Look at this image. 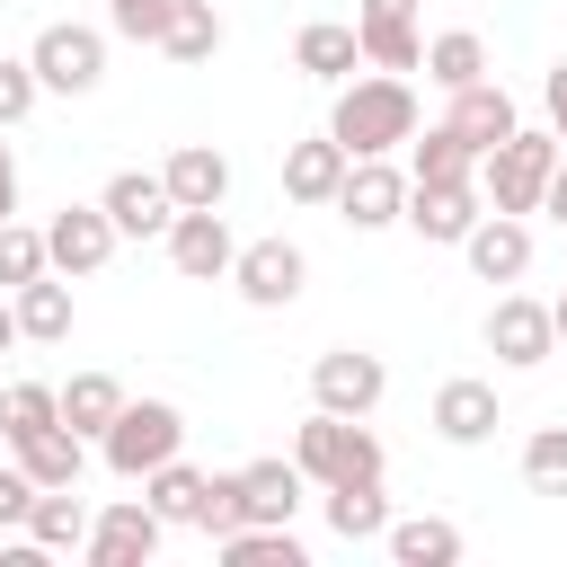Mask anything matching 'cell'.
<instances>
[{"label":"cell","mask_w":567,"mask_h":567,"mask_svg":"<svg viewBox=\"0 0 567 567\" xmlns=\"http://www.w3.org/2000/svg\"><path fill=\"white\" fill-rule=\"evenodd\" d=\"M89 496L80 487H35V514H27V532L18 540H35L44 558H62V549H89Z\"/></svg>","instance_id":"cell-23"},{"label":"cell","mask_w":567,"mask_h":567,"mask_svg":"<svg viewBox=\"0 0 567 567\" xmlns=\"http://www.w3.org/2000/svg\"><path fill=\"white\" fill-rule=\"evenodd\" d=\"M97 204H106V221H115L124 239H168V221H177V195H168L159 168H115Z\"/></svg>","instance_id":"cell-11"},{"label":"cell","mask_w":567,"mask_h":567,"mask_svg":"<svg viewBox=\"0 0 567 567\" xmlns=\"http://www.w3.org/2000/svg\"><path fill=\"white\" fill-rule=\"evenodd\" d=\"M186 452V416H177V399H124V416L97 434V461L115 470V478H151L159 461H177Z\"/></svg>","instance_id":"cell-4"},{"label":"cell","mask_w":567,"mask_h":567,"mask_svg":"<svg viewBox=\"0 0 567 567\" xmlns=\"http://www.w3.org/2000/svg\"><path fill=\"white\" fill-rule=\"evenodd\" d=\"M523 487L532 496H567V425H540L523 443Z\"/></svg>","instance_id":"cell-36"},{"label":"cell","mask_w":567,"mask_h":567,"mask_svg":"<svg viewBox=\"0 0 567 567\" xmlns=\"http://www.w3.org/2000/svg\"><path fill=\"white\" fill-rule=\"evenodd\" d=\"M115 239H124V230L106 221V204H62V213L44 221V248H53V275H71V284H80V275H97V266L115 257Z\"/></svg>","instance_id":"cell-13"},{"label":"cell","mask_w":567,"mask_h":567,"mask_svg":"<svg viewBox=\"0 0 567 567\" xmlns=\"http://www.w3.org/2000/svg\"><path fill=\"white\" fill-rule=\"evenodd\" d=\"M159 248H168V266H177L186 284H230V257H239V239H230L221 213H177Z\"/></svg>","instance_id":"cell-15"},{"label":"cell","mask_w":567,"mask_h":567,"mask_svg":"<svg viewBox=\"0 0 567 567\" xmlns=\"http://www.w3.org/2000/svg\"><path fill=\"white\" fill-rule=\"evenodd\" d=\"M35 275H53V248H44V230L35 221H0V292H18V284H35Z\"/></svg>","instance_id":"cell-34"},{"label":"cell","mask_w":567,"mask_h":567,"mask_svg":"<svg viewBox=\"0 0 567 567\" xmlns=\"http://www.w3.org/2000/svg\"><path fill=\"white\" fill-rule=\"evenodd\" d=\"M496 425H505L496 381H470V372H461V381H443V390H434V434H443V443H461V452H470V443H487Z\"/></svg>","instance_id":"cell-19"},{"label":"cell","mask_w":567,"mask_h":567,"mask_svg":"<svg viewBox=\"0 0 567 567\" xmlns=\"http://www.w3.org/2000/svg\"><path fill=\"white\" fill-rule=\"evenodd\" d=\"M27 514H35V478L9 461V470H0V532H27Z\"/></svg>","instance_id":"cell-40"},{"label":"cell","mask_w":567,"mask_h":567,"mask_svg":"<svg viewBox=\"0 0 567 567\" xmlns=\"http://www.w3.org/2000/svg\"><path fill=\"white\" fill-rule=\"evenodd\" d=\"M337 221H346V230H390V221H408V168L354 159L346 186H337Z\"/></svg>","instance_id":"cell-10"},{"label":"cell","mask_w":567,"mask_h":567,"mask_svg":"<svg viewBox=\"0 0 567 567\" xmlns=\"http://www.w3.org/2000/svg\"><path fill=\"white\" fill-rule=\"evenodd\" d=\"M540 97H549V133L567 142V62H549V80H540Z\"/></svg>","instance_id":"cell-41"},{"label":"cell","mask_w":567,"mask_h":567,"mask_svg":"<svg viewBox=\"0 0 567 567\" xmlns=\"http://www.w3.org/2000/svg\"><path fill=\"white\" fill-rule=\"evenodd\" d=\"M381 540H390L399 567H452V558H461V523H443V514H408V523H390Z\"/></svg>","instance_id":"cell-29"},{"label":"cell","mask_w":567,"mask_h":567,"mask_svg":"<svg viewBox=\"0 0 567 567\" xmlns=\"http://www.w3.org/2000/svg\"><path fill=\"white\" fill-rule=\"evenodd\" d=\"M425 80L452 97V89H470V80H487V44L470 35V27H443V35H425Z\"/></svg>","instance_id":"cell-31"},{"label":"cell","mask_w":567,"mask_h":567,"mask_svg":"<svg viewBox=\"0 0 567 567\" xmlns=\"http://www.w3.org/2000/svg\"><path fill=\"white\" fill-rule=\"evenodd\" d=\"M408 177H416V186H461V177H478V151H470L452 124H425V133L408 142Z\"/></svg>","instance_id":"cell-25"},{"label":"cell","mask_w":567,"mask_h":567,"mask_svg":"<svg viewBox=\"0 0 567 567\" xmlns=\"http://www.w3.org/2000/svg\"><path fill=\"white\" fill-rule=\"evenodd\" d=\"M461 257H470L478 284H523L532 275V221L523 213H478V230L461 239Z\"/></svg>","instance_id":"cell-16"},{"label":"cell","mask_w":567,"mask_h":567,"mask_svg":"<svg viewBox=\"0 0 567 567\" xmlns=\"http://www.w3.org/2000/svg\"><path fill=\"white\" fill-rule=\"evenodd\" d=\"M204 478H213V470H195V461L177 452V461H159V470L142 478V496H151L168 523H195V505H204Z\"/></svg>","instance_id":"cell-33"},{"label":"cell","mask_w":567,"mask_h":567,"mask_svg":"<svg viewBox=\"0 0 567 567\" xmlns=\"http://www.w3.org/2000/svg\"><path fill=\"white\" fill-rule=\"evenodd\" d=\"M346 168H354V151H346L337 133H310V142L284 151V195H292V204H337Z\"/></svg>","instance_id":"cell-18"},{"label":"cell","mask_w":567,"mask_h":567,"mask_svg":"<svg viewBox=\"0 0 567 567\" xmlns=\"http://www.w3.org/2000/svg\"><path fill=\"white\" fill-rule=\"evenodd\" d=\"M248 523V505H239V470H221V478H204V505H195V532L204 540H230Z\"/></svg>","instance_id":"cell-37"},{"label":"cell","mask_w":567,"mask_h":567,"mask_svg":"<svg viewBox=\"0 0 567 567\" xmlns=\"http://www.w3.org/2000/svg\"><path fill=\"white\" fill-rule=\"evenodd\" d=\"M35 425H62V390H53V381H9V390H0V434L18 443V434H35Z\"/></svg>","instance_id":"cell-35"},{"label":"cell","mask_w":567,"mask_h":567,"mask_svg":"<svg viewBox=\"0 0 567 567\" xmlns=\"http://www.w3.org/2000/svg\"><path fill=\"white\" fill-rule=\"evenodd\" d=\"M328 133H337L354 159L408 151V142H416V89H408V71H354V80H337Z\"/></svg>","instance_id":"cell-1"},{"label":"cell","mask_w":567,"mask_h":567,"mask_svg":"<svg viewBox=\"0 0 567 567\" xmlns=\"http://www.w3.org/2000/svg\"><path fill=\"white\" fill-rule=\"evenodd\" d=\"M9 213H18V151L0 142V221H9Z\"/></svg>","instance_id":"cell-43"},{"label":"cell","mask_w":567,"mask_h":567,"mask_svg":"<svg viewBox=\"0 0 567 567\" xmlns=\"http://www.w3.org/2000/svg\"><path fill=\"white\" fill-rule=\"evenodd\" d=\"M443 124H452V133H461V142L487 159V151H496V142H505L523 115H514V97H505L496 80H470V89H452V115H443Z\"/></svg>","instance_id":"cell-21"},{"label":"cell","mask_w":567,"mask_h":567,"mask_svg":"<svg viewBox=\"0 0 567 567\" xmlns=\"http://www.w3.org/2000/svg\"><path fill=\"white\" fill-rule=\"evenodd\" d=\"M292 461H301L310 487H346V478H381V470H390L381 434H372L363 416H337V408H310V416L292 425Z\"/></svg>","instance_id":"cell-2"},{"label":"cell","mask_w":567,"mask_h":567,"mask_svg":"<svg viewBox=\"0 0 567 567\" xmlns=\"http://www.w3.org/2000/svg\"><path fill=\"white\" fill-rule=\"evenodd\" d=\"M168 9H177V0H106V35L159 44V35H168Z\"/></svg>","instance_id":"cell-39"},{"label":"cell","mask_w":567,"mask_h":567,"mask_svg":"<svg viewBox=\"0 0 567 567\" xmlns=\"http://www.w3.org/2000/svg\"><path fill=\"white\" fill-rule=\"evenodd\" d=\"M354 35L372 71H425V35H416V0H354Z\"/></svg>","instance_id":"cell-14"},{"label":"cell","mask_w":567,"mask_h":567,"mask_svg":"<svg viewBox=\"0 0 567 567\" xmlns=\"http://www.w3.org/2000/svg\"><path fill=\"white\" fill-rule=\"evenodd\" d=\"M487 354L514 363V372L549 363V354H558V319H549V301H532V292H496V310H487Z\"/></svg>","instance_id":"cell-9"},{"label":"cell","mask_w":567,"mask_h":567,"mask_svg":"<svg viewBox=\"0 0 567 567\" xmlns=\"http://www.w3.org/2000/svg\"><path fill=\"white\" fill-rule=\"evenodd\" d=\"M9 301H18L27 346H62V337H71V275H35V284H18Z\"/></svg>","instance_id":"cell-26"},{"label":"cell","mask_w":567,"mask_h":567,"mask_svg":"<svg viewBox=\"0 0 567 567\" xmlns=\"http://www.w3.org/2000/svg\"><path fill=\"white\" fill-rule=\"evenodd\" d=\"M27 62H35L44 97H89V89L106 80V35H97V27H80V18H53V27H35Z\"/></svg>","instance_id":"cell-5"},{"label":"cell","mask_w":567,"mask_h":567,"mask_svg":"<svg viewBox=\"0 0 567 567\" xmlns=\"http://www.w3.org/2000/svg\"><path fill=\"white\" fill-rule=\"evenodd\" d=\"M540 213L567 230V151H558V168H549V186H540Z\"/></svg>","instance_id":"cell-42"},{"label":"cell","mask_w":567,"mask_h":567,"mask_svg":"<svg viewBox=\"0 0 567 567\" xmlns=\"http://www.w3.org/2000/svg\"><path fill=\"white\" fill-rule=\"evenodd\" d=\"M115 416H124V381H115V372H71V381H62V425H71V434L97 443Z\"/></svg>","instance_id":"cell-27"},{"label":"cell","mask_w":567,"mask_h":567,"mask_svg":"<svg viewBox=\"0 0 567 567\" xmlns=\"http://www.w3.org/2000/svg\"><path fill=\"white\" fill-rule=\"evenodd\" d=\"M0 443H9V434H0Z\"/></svg>","instance_id":"cell-46"},{"label":"cell","mask_w":567,"mask_h":567,"mask_svg":"<svg viewBox=\"0 0 567 567\" xmlns=\"http://www.w3.org/2000/svg\"><path fill=\"white\" fill-rule=\"evenodd\" d=\"M301 496H310V478H301V461H292V452L239 461V505H248V523H292V514H301Z\"/></svg>","instance_id":"cell-17"},{"label":"cell","mask_w":567,"mask_h":567,"mask_svg":"<svg viewBox=\"0 0 567 567\" xmlns=\"http://www.w3.org/2000/svg\"><path fill=\"white\" fill-rule=\"evenodd\" d=\"M221 35H230V27H221V9H213V0H177V9H168V35H159V53L195 71V62H213V53H221Z\"/></svg>","instance_id":"cell-30"},{"label":"cell","mask_w":567,"mask_h":567,"mask_svg":"<svg viewBox=\"0 0 567 567\" xmlns=\"http://www.w3.org/2000/svg\"><path fill=\"white\" fill-rule=\"evenodd\" d=\"M319 496H328V532H337V540H381V532H390L381 478H346V487H319Z\"/></svg>","instance_id":"cell-28"},{"label":"cell","mask_w":567,"mask_h":567,"mask_svg":"<svg viewBox=\"0 0 567 567\" xmlns=\"http://www.w3.org/2000/svg\"><path fill=\"white\" fill-rule=\"evenodd\" d=\"M35 97H44L35 62H27V53H0V133H9V124H27V115H35Z\"/></svg>","instance_id":"cell-38"},{"label":"cell","mask_w":567,"mask_h":567,"mask_svg":"<svg viewBox=\"0 0 567 567\" xmlns=\"http://www.w3.org/2000/svg\"><path fill=\"white\" fill-rule=\"evenodd\" d=\"M159 540H168V514L151 505V496H115V505H97L89 514V567H151L159 558Z\"/></svg>","instance_id":"cell-6"},{"label":"cell","mask_w":567,"mask_h":567,"mask_svg":"<svg viewBox=\"0 0 567 567\" xmlns=\"http://www.w3.org/2000/svg\"><path fill=\"white\" fill-rule=\"evenodd\" d=\"M9 452H18V470H27L35 487H80V470H89V434H71V425H35V434H18Z\"/></svg>","instance_id":"cell-22"},{"label":"cell","mask_w":567,"mask_h":567,"mask_svg":"<svg viewBox=\"0 0 567 567\" xmlns=\"http://www.w3.org/2000/svg\"><path fill=\"white\" fill-rule=\"evenodd\" d=\"M159 177H168L177 213H221V195H230V159H221L213 142H177Z\"/></svg>","instance_id":"cell-20"},{"label":"cell","mask_w":567,"mask_h":567,"mask_svg":"<svg viewBox=\"0 0 567 567\" xmlns=\"http://www.w3.org/2000/svg\"><path fill=\"white\" fill-rule=\"evenodd\" d=\"M9 346H27V328H18V301L0 292V354H9Z\"/></svg>","instance_id":"cell-44"},{"label":"cell","mask_w":567,"mask_h":567,"mask_svg":"<svg viewBox=\"0 0 567 567\" xmlns=\"http://www.w3.org/2000/svg\"><path fill=\"white\" fill-rule=\"evenodd\" d=\"M230 567H301V540H292V523H239L230 540H213Z\"/></svg>","instance_id":"cell-32"},{"label":"cell","mask_w":567,"mask_h":567,"mask_svg":"<svg viewBox=\"0 0 567 567\" xmlns=\"http://www.w3.org/2000/svg\"><path fill=\"white\" fill-rule=\"evenodd\" d=\"M478 213H487L478 177H461V186H416V177H408V230H416L425 248H461V239L478 230Z\"/></svg>","instance_id":"cell-12"},{"label":"cell","mask_w":567,"mask_h":567,"mask_svg":"<svg viewBox=\"0 0 567 567\" xmlns=\"http://www.w3.org/2000/svg\"><path fill=\"white\" fill-rule=\"evenodd\" d=\"M558 133L549 124H514L487 159H478V195H487V213H540V186H549V168H558Z\"/></svg>","instance_id":"cell-3"},{"label":"cell","mask_w":567,"mask_h":567,"mask_svg":"<svg viewBox=\"0 0 567 567\" xmlns=\"http://www.w3.org/2000/svg\"><path fill=\"white\" fill-rule=\"evenodd\" d=\"M292 62L310 71V80H354V62H363V35H354V18H310L301 35H292Z\"/></svg>","instance_id":"cell-24"},{"label":"cell","mask_w":567,"mask_h":567,"mask_svg":"<svg viewBox=\"0 0 567 567\" xmlns=\"http://www.w3.org/2000/svg\"><path fill=\"white\" fill-rule=\"evenodd\" d=\"M230 284H239L248 310H292L301 284H310V257H301L292 239H248V248L230 257Z\"/></svg>","instance_id":"cell-8"},{"label":"cell","mask_w":567,"mask_h":567,"mask_svg":"<svg viewBox=\"0 0 567 567\" xmlns=\"http://www.w3.org/2000/svg\"><path fill=\"white\" fill-rule=\"evenodd\" d=\"M549 319H558V346H567V292H558V301H549Z\"/></svg>","instance_id":"cell-45"},{"label":"cell","mask_w":567,"mask_h":567,"mask_svg":"<svg viewBox=\"0 0 567 567\" xmlns=\"http://www.w3.org/2000/svg\"><path fill=\"white\" fill-rule=\"evenodd\" d=\"M390 399V363L363 354V346H328L310 363V408H337V416H372Z\"/></svg>","instance_id":"cell-7"}]
</instances>
